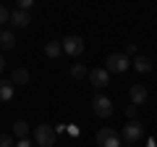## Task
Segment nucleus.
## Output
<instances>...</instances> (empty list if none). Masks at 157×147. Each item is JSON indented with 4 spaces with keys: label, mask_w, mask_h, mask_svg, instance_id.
<instances>
[{
    "label": "nucleus",
    "mask_w": 157,
    "mask_h": 147,
    "mask_svg": "<svg viewBox=\"0 0 157 147\" xmlns=\"http://www.w3.org/2000/svg\"><path fill=\"white\" fill-rule=\"evenodd\" d=\"M55 142H58L55 126H47V124L34 126V145L37 147H55Z\"/></svg>",
    "instance_id": "f257e3e1"
},
{
    "label": "nucleus",
    "mask_w": 157,
    "mask_h": 147,
    "mask_svg": "<svg viewBox=\"0 0 157 147\" xmlns=\"http://www.w3.org/2000/svg\"><path fill=\"white\" fill-rule=\"evenodd\" d=\"M144 137V126L139 124V121H128V124L123 126V131H121V139L126 142V147H131V145H136V142Z\"/></svg>",
    "instance_id": "f03ea898"
},
{
    "label": "nucleus",
    "mask_w": 157,
    "mask_h": 147,
    "mask_svg": "<svg viewBox=\"0 0 157 147\" xmlns=\"http://www.w3.org/2000/svg\"><path fill=\"white\" fill-rule=\"evenodd\" d=\"M128 66H131V58L126 53H110L105 68H107V74H123V71H128Z\"/></svg>",
    "instance_id": "7ed1b4c3"
},
{
    "label": "nucleus",
    "mask_w": 157,
    "mask_h": 147,
    "mask_svg": "<svg viewBox=\"0 0 157 147\" xmlns=\"http://www.w3.org/2000/svg\"><path fill=\"white\" fill-rule=\"evenodd\" d=\"M97 145L100 147H123V139H121V134H118L115 129L102 126V129L97 131Z\"/></svg>",
    "instance_id": "20e7f679"
},
{
    "label": "nucleus",
    "mask_w": 157,
    "mask_h": 147,
    "mask_svg": "<svg viewBox=\"0 0 157 147\" xmlns=\"http://www.w3.org/2000/svg\"><path fill=\"white\" fill-rule=\"evenodd\" d=\"M92 110H94L97 118H110V116H113V100L107 95H94V100H92Z\"/></svg>",
    "instance_id": "39448f33"
},
{
    "label": "nucleus",
    "mask_w": 157,
    "mask_h": 147,
    "mask_svg": "<svg viewBox=\"0 0 157 147\" xmlns=\"http://www.w3.org/2000/svg\"><path fill=\"white\" fill-rule=\"evenodd\" d=\"M84 40L78 37V34H68L66 40H63V53H68V55H81L84 53Z\"/></svg>",
    "instance_id": "423d86ee"
},
{
    "label": "nucleus",
    "mask_w": 157,
    "mask_h": 147,
    "mask_svg": "<svg viewBox=\"0 0 157 147\" xmlns=\"http://www.w3.org/2000/svg\"><path fill=\"white\" fill-rule=\"evenodd\" d=\"M89 84L94 87V89H105V87L110 84V74H107V68H92V71H89Z\"/></svg>",
    "instance_id": "0eeeda50"
},
{
    "label": "nucleus",
    "mask_w": 157,
    "mask_h": 147,
    "mask_svg": "<svg viewBox=\"0 0 157 147\" xmlns=\"http://www.w3.org/2000/svg\"><path fill=\"white\" fill-rule=\"evenodd\" d=\"M128 97H131V105H144L147 102V97H149V92H147V87L144 84H131V92H128Z\"/></svg>",
    "instance_id": "6e6552de"
},
{
    "label": "nucleus",
    "mask_w": 157,
    "mask_h": 147,
    "mask_svg": "<svg viewBox=\"0 0 157 147\" xmlns=\"http://www.w3.org/2000/svg\"><path fill=\"white\" fill-rule=\"evenodd\" d=\"M29 24H32V16H29L26 11H11V26L13 29H26Z\"/></svg>",
    "instance_id": "1a4fd4ad"
},
{
    "label": "nucleus",
    "mask_w": 157,
    "mask_h": 147,
    "mask_svg": "<svg viewBox=\"0 0 157 147\" xmlns=\"http://www.w3.org/2000/svg\"><path fill=\"white\" fill-rule=\"evenodd\" d=\"M13 95H16V87H13V81H11V79H8V81L0 79V102L13 100Z\"/></svg>",
    "instance_id": "9d476101"
},
{
    "label": "nucleus",
    "mask_w": 157,
    "mask_h": 147,
    "mask_svg": "<svg viewBox=\"0 0 157 147\" xmlns=\"http://www.w3.org/2000/svg\"><path fill=\"white\" fill-rule=\"evenodd\" d=\"M131 66H134L139 74H149V71H152V61H149L147 55H136L134 61H131Z\"/></svg>",
    "instance_id": "9b49d317"
},
{
    "label": "nucleus",
    "mask_w": 157,
    "mask_h": 147,
    "mask_svg": "<svg viewBox=\"0 0 157 147\" xmlns=\"http://www.w3.org/2000/svg\"><path fill=\"white\" fill-rule=\"evenodd\" d=\"M60 53H63V40H50L45 45V55L47 58H60Z\"/></svg>",
    "instance_id": "f8f14e48"
},
{
    "label": "nucleus",
    "mask_w": 157,
    "mask_h": 147,
    "mask_svg": "<svg viewBox=\"0 0 157 147\" xmlns=\"http://www.w3.org/2000/svg\"><path fill=\"white\" fill-rule=\"evenodd\" d=\"M11 81H13V87H26L29 84V71L26 68H16L11 74Z\"/></svg>",
    "instance_id": "ddd939ff"
},
{
    "label": "nucleus",
    "mask_w": 157,
    "mask_h": 147,
    "mask_svg": "<svg viewBox=\"0 0 157 147\" xmlns=\"http://www.w3.org/2000/svg\"><path fill=\"white\" fill-rule=\"evenodd\" d=\"M0 45H3V50H13V47H16V34L6 29L3 37H0Z\"/></svg>",
    "instance_id": "4468645a"
},
{
    "label": "nucleus",
    "mask_w": 157,
    "mask_h": 147,
    "mask_svg": "<svg viewBox=\"0 0 157 147\" xmlns=\"http://www.w3.org/2000/svg\"><path fill=\"white\" fill-rule=\"evenodd\" d=\"M84 76H89V68L84 63H73L71 66V79H84Z\"/></svg>",
    "instance_id": "2eb2a0df"
},
{
    "label": "nucleus",
    "mask_w": 157,
    "mask_h": 147,
    "mask_svg": "<svg viewBox=\"0 0 157 147\" xmlns=\"http://www.w3.org/2000/svg\"><path fill=\"white\" fill-rule=\"evenodd\" d=\"M26 134H29V124H26V121H16V124H13V137L26 139Z\"/></svg>",
    "instance_id": "dca6fc26"
},
{
    "label": "nucleus",
    "mask_w": 157,
    "mask_h": 147,
    "mask_svg": "<svg viewBox=\"0 0 157 147\" xmlns=\"http://www.w3.org/2000/svg\"><path fill=\"white\" fill-rule=\"evenodd\" d=\"M3 24H11V11H8L6 6H0V26Z\"/></svg>",
    "instance_id": "f3484780"
},
{
    "label": "nucleus",
    "mask_w": 157,
    "mask_h": 147,
    "mask_svg": "<svg viewBox=\"0 0 157 147\" xmlns=\"http://www.w3.org/2000/svg\"><path fill=\"white\" fill-rule=\"evenodd\" d=\"M0 147H16L13 145V134H0Z\"/></svg>",
    "instance_id": "a211bd4d"
},
{
    "label": "nucleus",
    "mask_w": 157,
    "mask_h": 147,
    "mask_svg": "<svg viewBox=\"0 0 157 147\" xmlns=\"http://www.w3.org/2000/svg\"><path fill=\"white\" fill-rule=\"evenodd\" d=\"M32 6H34V0H18V6H16V8H18V11H26V13H29V8H32Z\"/></svg>",
    "instance_id": "6ab92c4d"
},
{
    "label": "nucleus",
    "mask_w": 157,
    "mask_h": 147,
    "mask_svg": "<svg viewBox=\"0 0 157 147\" xmlns=\"http://www.w3.org/2000/svg\"><path fill=\"white\" fill-rule=\"evenodd\" d=\"M126 55H139V47H136V42H128V47H126Z\"/></svg>",
    "instance_id": "aec40b11"
},
{
    "label": "nucleus",
    "mask_w": 157,
    "mask_h": 147,
    "mask_svg": "<svg viewBox=\"0 0 157 147\" xmlns=\"http://www.w3.org/2000/svg\"><path fill=\"white\" fill-rule=\"evenodd\" d=\"M126 116H128V121H134V116H136V105H126Z\"/></svg>",
    "instance_id": "412c9836"
},
{
    "label": "nucleus",
    "mask_w": 157,
    "mask_h": 147,
    "mask_svg": "<svg viewBox=\"0 0 157 147\" xmlns=\"http://www.w3.org/2000/svg\"><path fill=\"white\" fill-rule=\"evenodd\" d=\"M16 147H37V145H34V142H29V137H26V139H18Z\"/></svg>",
    "instance_id": "4be33fe9"
},
{
    "label": "nucleus",
    "mask_w": 157,
    "mask_h": 147,
    "mask_svg": "<svg viewBox=\"0 0 157 147\" xmlns=\"http://www.w3.org/2000/svg\"><path fill=\"white\" fill-rule=\"evenodd\" d=\"M3 71H6V58L0 55V74H3Z\"/></svg>",
    "instance_id": "5701e85b"
},
{
    "label": "nucleus",
    "mask_w": 157,
    "mask_h": 147,
    "mask_svg": "<svg viewBox=\"0 0 157 147\" xmlns=\"http://www.w3.org/2000/svg\"><path fill=\"white\" fill-rule=\"evenodd\" d=\"M147 147H157V145H155V139H147Z\"/></svg>",
    "instance_id": "b1692460"
},
{
    "label": "nucleus",
    "mask_w": 157,
    "mask_h": 147,
    "mask_svg": "<svg viewBox=\"0 0 157 147\" xmlns=\"http://www.w3.org/2000/svg\"><path fill=\"white\" fill-rule=\"evenodd\" d=\"M0 37H3V29H0Z\"/></svg>",
    "instance_id": "393cba45"
}]
</instances>
